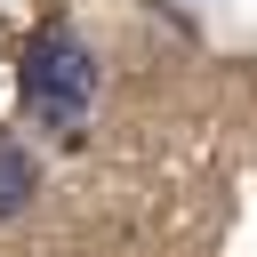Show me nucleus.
<instances>
[{
	"mask_svg": "<svg viewBox=\"0 0 257 257\" xmlns=\"http://www.w3.org/2000/svg\"><path fill=\"white\" fill-rule=\"evenodd\" d=\"M24 104H32L40 128L80 137V120H88V104H96V56H88L64 24H48V32L32 40V56H24Z\"/></svg>",
	"mask_w": 257,
	"mask_h": 257,
	"instance_id": "f257e3e1",
	"label": "nucleus"
},
{
	"mask_svg": "<svg viewBox=\"0 0 257 257\" xmlns=\"http://www.w3.org/2000/svg\"><path fill=\"white\" fill-rule=\"evenodd\" d=\"M32 185H40V169H32V153L0 137V217H16V209L32 201Z\"/></svg>",
	"mask_w": 257,
	"mask_h": 257,
	"instance_id": "f03ea898",
	"label": "nucleus"
}]
</instances>
